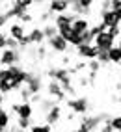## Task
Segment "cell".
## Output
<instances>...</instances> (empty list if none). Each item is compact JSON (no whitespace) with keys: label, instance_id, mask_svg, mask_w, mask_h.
Returning a JSON list of instances; mask_svg holds the SVG:
<instances>
[{"label":"cell","instance_id":"1","mask_svg":"<svg viewBox=\"0 0 121 132\" xmlns=\"http://www.w3.org/2000/svg\"><path fill=\"white\" fill-rule=\"evenodd\" d=\"M67 108L71 110L75 116H86V112L90 110V101L86 97H76V99H69L67 101Z\"/></svg>","mask_w":121,"mask_h":132},{"label":"cell","instance_id":"2","mask_svg":"<svg viewBox=\"0 0 121 132\" xmlns=\"http://www.w3.org/2000/svg\"><path fill=\"white\" fill-rule=\"evenodd\" d=\"M19 61H21V52L19 50H10V48L0 50V65H2V67L17 65Z\"/></svg>","mask_w":121,"mask_h":132},{"label":"cell","instance_id":"3","mask_svg":"<svg viewBox=\"0 0 121 132\" xmlns=\"http://www.w3.org/2000/svg\"><path fill=\"white\" fill-rule=\"evenodd\" d=\"M93 47L97 50H106L108 52L112 47H116V39L112 36H108L106 32H102V34H99L97 37H93Z\"/></svg>","mask_w":121,"mask_h":132},{"label":"cell","instance_id":"4","mask_svg":"<svg viewBox=\"0 0 121 132\" xmlns=\"http://www.w3.org/2000/svg\"><path fill=\"white\" fill-rule=\"evenodd\" d=\"M11 112L21 119H32L34 106H32V102H17V104H11Z\"/></svg>","mask_w":121,"mask_h":132},{"label":"cell","instance_id":"5","mask_svg":"<svg viewBox=\"0 0 121 132\" xmlns=\"http://www.w3.org/2000/svg\"><path fill=\"white\" fill-rule=\"evenodd\" d=\"M26 89L32 93V95H39L41 87H43V78L41 75H36V73H28V78H26Z\"/></svg>","mask_w":121,"mask_h":132},{"label":"cell","instance_id":"6","mask_svg":"<svg viewBox=\"0 0 121 132\" xmlns=\"http://www.w3.org/2000/svg\"><path fill=\"white\" fill-rule=\"evenodd\" d=\"M24 13H28V7L24 6L21 0H11V7L6 11V15H7V19H21V17L24 15Z\"/></svg>","mask_w":121,"mask_h":132},{"label":"cell","instance_id":"7","mask_svg":"<svg viewBox=\"0 0 121 132\" xmlns=\"http://www.w3.org/2000/svg\"><path fill=\"white\" fill-rule=\"evenodd\" d=\"M54 19V26H56V30H62V28H71V24L73 21L76 19V17L73 13H60V15H54L52 17Z\"/></svg>","mask_w":121,"mask_h":132},{"label":"cell","instance_id":"8","mask_svg":"<svg viewBox=\"0 0 121 132\" xmlns=\"http://www.w3.org/2000/svg\"><path fill=\"white\" fill-rule=\"evenodd\" d=\"M99 17H101L99 22H102L106 28H110V26H119V24H121V22L117 21L116 13L112 11V10H99Z\"/></svg>","mask_w":121,"mask_h":132},{"label":"cell","instance_id":"9","mask_svg":"<svg viewBox=\"0 0 121 132\" xmlns=\"http://www.w3.org/2000/svg\"><path fill=\"white\" fill-rule=\"evenodd\" d=\"M97 48H95L93 45H80L76 47V54H78L84 61H90V60H95L97 58Z\"/></svg>","mask_w":121,"mask_h":132},{"label":"cell","instance_id":"10","mask_svg":"<svg viewBox=\"0 0 121 132\" xmlns=\"http://www.w3.org/2000/svg\"><path fill=\"white\" fill-rule=\"evenodd\" d=\"M60 119H62V106L60 104H54L52 108H50L49 112H45V121H47V125H58Z\"/></svg>","mask_w":121,"mask_h":132},{"label":"cell","instance_id":"11","mask_svg":"<svg viewBox=\"0 0 121 132\" xmlns=\"http://www.w3.org/2000/svg\"><path fill=\"white\" fill-rule=\"evenodd\" d=\"M45 43L49 45V48L54 50V52H67V48H69V43L63 37H60V36H54L52 39H49Z\"/></svg>","mask_w":121,"mask_h":132},{"label":"cell","instance_id":"12","mask_svg":"<svg viewBox=\"0 0 121 132\" xmlns=\"http://www.w3.org/2000/svg\"><path fill=\"white\" fill-rule=\"evenodd\" d=\"M7 32H10V37L15 39L17 43H19V39H22L24 36H26V28H24V24H21V22L7 24Z\"/></svg>","mask_w":121,"mask_h":132},{"label":"cell","instance_id":"13","mask_svg":"<svg viewBox=\"0 0 121 132\" xmlns=\"http://www.w3.org/2000/svg\"><path fill=\"white\" fill-rule=\"evenodd\" d=\"M28 37H30V45H36V47L45 45V36H43V30L39 28V26H36V28H30Z\"/></svg>","mask_w":121,"mask_h":132},{"label":"cell","instance_id":"14","mask_svg":"<svg viewBox=\"0 0 121 132\" xmlns=\"http://www.w3.org/2000/svg\"><path fill=\"white\" fill-rule=\"evenodd\" d=\"M47 93L52 97V99H56V101H63V99H65V93L62 91V86H60L56 80H50V82H49Z\"/></svg>","mask_w":121,"mask_h":132},{"label":"cell","instance_id":"15","mask_svg":"<svg viewBox=\"0 0 121 132\" xmlns=\"http://www.w3.org/2000/svg\"><path fill=\"white\" fill-rule=\"evenodd\" d=\"M90 21L86 19V17H76V19L73 21V24H71V30L75 32V34H86L90 30Z\"/></svg>","mask_w":121,"mask_h":132},{"label":"cell","instance_id":"16","mask_svg":"<svg viewBox=\"0 0 121 132\" xmlns=\"http://www.w3.org/2000/svg\"><path fill=\"white\" fill-rule=\"evenodd\" d=\"M49 11L52 15H60V13L69 11V6H67L65 0H50L49 2Z\"/></svg>","mask_w":121,"mask_h":132},{"label":"cell","instance_id":"17","mask_svg":"<svg viewBox=\"0 0 121 132\" xmlns=\"http://www.w3.org/2000/svg\"><path fill=\"white\" fill-rule=\"evenodd\" d=\"M41 30H43V36H45V41H49V39H52L54 36H58V30H56V26L52 22H47Z\"/></svg>","mask_w":121,"mask_h":132},{"label":"cell","instance_id":"18","mask_svg":"<svg viewBox=\"0 0 121 132\" xmlns=\"http://www.w3.org/2000/svg\"><path fill=\"white\" fill-rule=\"evenodd\" d=\"M108 61H110V63L119 65V61H121V50H119L117 47H112V48L108 50Z\"/></svg>","mask_w":121,"mask_h":132},{"label":"cell","instance_id":"19","mask_svg":"<svg viewBox=\"0 0 121 132\" xmlns=\"http://www.w3.org/2000/svg\"><path fill=\"white\" fill-rule=\"evenodd\" d=\"M88 32H90V36H91V37H97L99 34H102V32H106V26L102 24V22H97V24H91Z\"/></svg>","mask_w":121,"mask_h":132},{"label":"cell","instance_id":"20","mask_svg":"<svg viewBox=\"0 0 121 132\" xmlns=\"http://www.w3.org/2000/svg\"><path fill=\"white\" fill-rule=\"evenodd\" d=\"M108 123H110V127H112V130H114V132H121V116L110 117Z\"/></svg>","mask_w":121,"mask_h":132},{"label":"cell","instance_id":"21","mask_svg":"<svg viewBox=\"0 0 121 132\" xmlns=\"http://www.w3.org/2000/svg\"><path fill=\"white\" fill-rule=\"evenodd\" d=\"M32 127V119H21V117H17V128L19 130H26Z\"/></svg>","mask_w":121,"mask_h":132},{"label":"cell","instance_id":"22","mask_svg":"<svg viewBox=\"0 0 121 132\" xmlns=\"http://www.w3.org/2000/svg\"><path fill=\"white\" fill-rule=\"evenodd\" d=\"M28 132H52V128H50V125H32L28 128Z\"/></svg>","mask_w":121,"mask_h":132},{"label":"cell","instance_id":"23","mask_svg":"<svg viewBox=\"0 0 121 132\" xmlns=\"http://www.w3.org/2000/svg\"><path fill=\"white\" fill-rule=\"evenodd\" d=\"M86 67H88V69H90V73H99L102 65L99 63V61H97V60H90V61H88V63H86Z\"/></svg>","mask_w":121,"mask_h":132},{"label":"cell","instance_id":"24","mask_svg":"<svg viewBox=\"0 0 121 132\" xmlns=\"http://www.w3.org/2000/svg\"><path fill=\"white\" fill-rule=\"evenodd\" d=\"M95 60H97L101 65L110 63V61H108V52H106V50H99V52H97V58H95Z\"/></svg>","mask_w":121,"mask_h":132},{"label":"cell","instance_id":"25","mask_svg":"<svg viewBox=\"0 0 121 132\" xmlns=\"http://www.w3.org/2000/svg\"><path fill=\"white\" fill-rule=\"evenodd\" d=\"M54 104H56V101H52V99H47V101H43V102L39 104V108L43 110V113H45V112H49L50 108H52Z\"/></svg>","mask_w":121,"mask_h":132},{"label":"cell","instance_id":"26","mask_svg":"<svg viewBox=\"0 0 121 132\" xmlns=\"http://www.w3.org/2000/svg\"><path fill=\"white\" fill-rule=\"evenodd\" d=\"M6 48H10V50H19V43H17L15 39H11L10 36H6Z\"/></svg>","mask_w":121,"mask_h":132},{"label":"cell","instance_id":"27","mask_svg":"<svg viewBox=\"0 0 121 132\" xmlns=\"http://www.w3.org/2000/svg\"><path fill=\"white\" fill-rule=\"evenodd\" d=\"M106 34L116 39V37H119V36H121V28H119V26H110V28H106Z\"/></svg>","mask_w":121,"mask_h":132},{"label":"cell","instance_id":"28","mask_svg":"<svg viewBox=\"0 0 121 132\" xmlns=\"http://www.w3.org/2000/svg\"><path fill=\"white\" fill-rule=\"evenodd\" d=\"M93 4H95V0H78V6L84 7V10H88V11L91 10V6H93Z\"/></svg>","mask_w":121,"mask_h":132},{"label":"cell","instance_id":"29","mask_svg":"<svg viewBox=\"0 0 121 132\" xmlns=\"http://www.w3.org/2000/svg\"><path fill=\"white\" fill-rule=\"evenodd\" d=\"M26 47H30V37H28V34H26L22 39H19V48H26Z\"/></svg>","mask_w":121,"mask_h":132},{"label":"cell","instance_id":"30","mask_svg":"<svg viewBox=\"0 0 121 132\" xmlns=\"http://www.w3.org/2000/svg\"><path fill=\"white\" fill-rule=\"evenodd\" d=\"M10 24V19H7L6 13H0V28H4V26Z\"/></svg>","mask_w":121,"mask_h":132},{"label":"cell","instance_id":"31","mask_svg":"<svg viewBox=\"0 0 121 132\" xmlns=\"http://www.w3.org/2000/svg\"><path fill=\"white\" fill-rule=\"evenodd\" d=\"M99 132H114V130H112L110 123H108V121H104V123H102V125L99 127Z\"/></svg>","mask_w":121,"mask_h":132},{"label":"cell","instance_id":"32","mask_svg":"<svg viewBox=\"0 0 121 132\" xmlns=\"http://www.w3.org/2000/svg\"><path fill=\"white\" fill-rule=\"evenodd\" d=\"M34 21V17L30 15V13H24L22 17H21V24H28V22H32Z\"/></svg>","mask_w":121,"mask_h":132},{"label":"cell","instance_id":"33","mask_svg":"<svg viewBox=\"0 0 121 132\" xmlns=\"http://www.w3.org/2000/svg\"><path fill=\"white\" fill-rule=\"evenodd\" d=\"M119 7H121V0H110V10L112 11L119 10Z\"/></svg>","mask_w":121,"mask_h":132},{"label":"cell","instance_id":"34","mask_svg":"<svg viewBox=\"0 0 121 132\" xmlns=\"http://www.w3.org/2000/svg\"><path fill=\"white\" fill-rule=\"evenodd\" d=\"M52 17H54V15L50 13V11H45V13L41 15V22H49L50 19H52Z\"/></svg>","mask_w":121,"mask_h":132},{"label":"cell","instance_id":"35","mask_svg":"<svg viewBox=\"0 0 121 132\" xmlns=\"http://www.w3.org/2000/svg\"><path fill=\"white\" fill-rule=\"evenodd\" d=\"M6 48V36H4V32L0 30V50H4Z\"/></svg>","mask_w":121,"mask_h":132},{"label":"cell","instance_id":"36","mask_svg":"<svg viewBox=\"0 0 121 132\" xmlns=\"http://www.w3.org/2000/svg\"><path fill=\"white\" fill-rule=\"evenodd\" d=\"M37 56H39L41 60H43V58H47V50H45V48H43V45H41V47L37 48Z\"/></svg>","mask_w":121,"mask_h":132},{"label":"cell","instance_id":"37","mask_svg":"<svg viewBox=\"0 0 121 132\" xmlns=\"http://www.w3.org/2000/svg\"><path fill=\"white\" fill-rule=\"evenodd\" d=\"M101 10H110V0H101Z\"/></svg>","mask_w":121,"mask_h":132},{"label":"cell","instance_id":"38","mask_svg":"<svg viewBox=\"0 0 121 132\" xmlns=\"http://www.w3.org/2000/svg\"><path fill=\"white\" fill-rule=\"evenodd\" d=\"M84 67H86V61H80V63L76 65V67H75V71H82Z\"/></svg>","mask_w":121,"mask_h":132},{"label":"cell","instance_id":"39","mask_svg":"<svg viewBox=\"0 0 121 132\" xmlns=\"http://www.w3.org/2000/svg\"><path fill=\"white\" fill-rule=\"evenodd\" d=\"M21 2H22L24 6H26V7H30V6L34 4V0H21Z\"/></svg>","mask_w":121,"mask_h":132},{"label":"cell","instance_id":"40","mask_svg":"<svg viewBox=\"0 0 121 132\" xmlns=\"http://www.w3.org/2000/svg\"><path fill=\"white\" fill-rule=\"evenodd\" d=\"M65 2H67L69 7H71V6H75V4H78V0H65Z\"/></svg>","mask_w":121,"mask_h":132},{"label":"cell","instance_id":"41","mask_svg":"<svg viewBox=\"0 0 121 132\" xmlns=\"http://www.w3.org/2000/svg\"><path fill=\"white\" fill-rule=\"evenodd\" d=\"M114 13H116V17H117V21L121 22V7H119V10H116Z\"/></svg>","mask_w":121,"mask_h":132},{"label":"cell","instance_id":"42","mask_svg":"<svg viewBox=\"0 0 121 132\" xmlns=\"http://www.w3.org/2000/svg\"><path fill=\"white\" fill-rule=\"evenodd\" d=\"M47 0H34V4H45Z\"/></svg>","mask_w":121,"mask_h":132},{"label":"cell","instance_id":"43","mask_svg":"<svg viewBox=\"0 0 121 132\" xmlns=\"http://www.w3.org/2000/svg\"><path fill=\"white\" fill-rule=\"evenodd\" d=\"M2 102H4V95L0 93V108H2Z\"/></svg>","mask_w":121,"mask_h":132},{"label":"cell","instance_id":"44","mask_svg":"<svg viewBox=\"0 0 121 132\" xmlns=\"http://www.w3.org/2000/svg\"><path fill=\"white\" fill-rule=\"evenodd\" d=\"M116 47H117V48H119V50H121V39H119V41H117V43H116Z\"/></svg>","mask_w":121,"mask_h":132},{"label":"cell","instance_id":"45","mask_svg":"<svg viewBox=\"0 0 121 132\" xmlns=\"http://www.w3.org/2000/svg\"><path fill=\"white\" fill-rule=\"evenodd\" d=\"M119 102H121V97H119Z\"/></svg>","mask_w":121,"mask_h":132},{"label":"cell","instance_id":"46","mask_svg":"<svg viewBox=\"0 0 121 132\" xmlns=\"http://www.w3.org/2000/svg\"><path fill=\"white\" fill-rule=\"evenodd\" d=\"M119 67H121V61H119Z\"/></svg>","mask_w":121,"mask_h":132},{"label":"cell","instance_id":"47","mask_svg":"<svg viewBox=\"0 0 121 132\" xmlns=\"http://www.w3.org/2000/svg\"><path fill=\"white\" fill-rule=\"evenodd\" d=\"M0 2H2V0H0Z\"/></svg>","mask_w":121,"mask_h":132}]
</instances>
